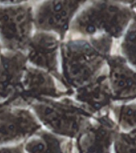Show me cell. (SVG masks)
Here are the masks:
<instances>
[{
    "label": "cell",
    "mask_w": 136,
    "mask_h": 153,
    "mask_svg": "<svg viewBox=\"0 0 136 153\" xmlns=\"http://www.w3.org/2000/svg\"><path fill=\"white\" fill-rule=\"evenodd\" d=\"M112 38L101 34L90 39L69 40L61 46V81L71 88H80L100 75L110 57Z\"/></svg>",
    "instance_id": "1"
},
{
    "label": "cell",
    "mask_w": 136,
    "mask_h": 153,
    "mask_svg": "<svg viewBox=\"0 0 136 153\" xmlns=\"http://www.w3.org/2000/svg\"><path fill=\"white\" fill-rule=\"evenodd\" d=\"M135 12L131 7L117 2H89L72 21V33L83 36L105 34L119 38L133 19Z\"/></svg>",
    "instance_id": "2"
},
{
    "label": "cell",
    "mask_w": 136,
    "mask_h": 153,
    "mask_svg": "<svg viewBox=\"0 0 136 153\" xmlns=\"http://www.w3.org/2000/svg\"><path fill=\"white\" fill-rule=\"evenodd\" d=\"M31 107L38 120L56 135L80 138L92 125V115L69 100L41 99L31 103Z\"/></svg>",
    "instance_id": "3"
},
{
    "label": "cell",
    "mask_w": 136,
    "mask_h": 153,
    "mask_svg": "<svg viewBox=\"0 0 136 153\" xmlns=\"http://www.w3.org/2000/svg\"><path fill=\"white\" fill-rule=\"evenodd\" d=\"M33 23V8L29 3L0 2V44L8 51L27 50Z\"/></svg>",
    "instance_id": "4"
},
{
    "label": "cell",
    "mask_w": 136,
    "mask_h": 153,
    "mask_svg": "<svg viewBox=\"0 0 136 153\" xmlns=\"http://www.w3.org/2000/svg\"><path fill=\"white\" fill-rule=\"evenodd\" d=\"M85 2L47 1L40 3L33 14L36 28L45 32H54L63 39L72 18Z\"/></svg>",
    "instance_id": "5"
},
{
    "label": "cell",
    "mask_w": 136,
    "mask_h": 153,
    "mask_svg": "<svg viewBox=\"0 0 136 153\" xmlns=\"http://www.w3.org/2000/svg\"><path fill=\"white\" fill-rule=\"evenodd\" d=\"M41 128L33 113L23 108L0 109V146L30 137Z\"/></svg>",
    "instance_id": "6"
},
{
    "label": "cell",
    "mask_w": 136,
    "mask_h": 153,
    "mask_svg": "<svg viewBox=\"0 0 136 153\" xmlns=\"http://www.w3.org/2000/svg\"><path fill=\"white\" fill-rule=\"evenodd\" d=\"M58 48L59 41L56 36L48 32L37 33L29 42L27 60L61 81L58 68Z\"/></svg>",
    "instance_id": "7"
},
{
    "label": "cell",
    "mask_w": 136,
    "mask_h": 153,
    "mask_svg": "<svg viewBox=\"0 0 136 153\" xmlns=\"http://www.w3.org/2000/svg\"><path fill=\"white\" fill-rule=\"evenodd\" d=\"M27 57L22 52L2 53L0 57V100H14L21 90V81L26 69Z\"/></svg>",
    "instance_id": "8"
},
{
    "label": "cell",
    "mask_w": 136,
    "mask_h": 153,
    "mask_svg": "<svg viewBox=\"0 0 136 153\" xmlns=\"http://www.w3.org/2000/svg\"><path fill=\"white\" fill-rule=\"evenodd\" d=\"M108 82L113 100L127 101L136 99V71L129 66L123 57L113 55L107 58Z\"/></svg>",
    "instance_id": "9"
},
{
    "label": "cell",
    "mask_w": 136,
    "mask_h": 153,
    "mask_svg": "<svg viewBox=\"0 0 136 153\" xmlns=\"http://www.w3.org/2000/svg\"><path fill=\"white\" fill-rule=\"evenodd\" d=\"M119 133V127L106 114L99 117L80 137L81 153H111V146Z\"/></svg>",
    "instance_id": "10"
},
{
    "label": "cell",
    "mask_w": 136,
    "mask_h": 153,
    "mask_svg": "<svg viewBox=\"0 0 136 153\" xmlns=\"http://www.w3.org/2000/svg\"><path fill=\"white\" fill-rule=\"evenodd\" d=\"M19 94L21 96L14 102L21 100L25 103H33L41 99L59 98L64 93L58 91L49 73L33 67H26Z\"/></svg>",
    "instance_id": "11"
},
{
    "label": "cell",
    "mask_w": 136,
    "mask_h": 153,
    "mask_svg": "<svg viewBox=\"0 0 136 153\" xmlns=\"http://www.w3.org/2000/svg\"><path fill=\"white\" fill-rule=\"evenodd\" d=\"M75 98L91 115L111 106L113 98L107 74L99 75L91 83L77 88Z\"/></svg>",
    "instance_id": "12"
},
{
    "label": "cell",
    "mask_w": 136,
    "mask_h": 153,
    "mask_svg": "<svg viewBox=\"0 0 136 153\" xmlns=\"http://www.w3.org/2000/svg\"><path fill=\"white\" fill-rule=\"evenodd\" d=\"M63 140L45 131L36 132L25 143L26 153H64Z\"/></svg>",
    "instance_id": "13"
},
{
    "label": "cell",
    "mask_w": 136,
    "mask_h": 153,
    "mask_svg": "<svg viewBox=\"0 0 136 153\" xmlns=\"http://www.w3.org/2000/svg\"><path fill=\"white\" fill-rule=\"evenodd\" d=\"M118 127L124 131L136 129V103L128 105H111L110 107Z\"/></svg>",
    "instance_id": "14"
},
{
    "label": "cell",
    "mask_w": 136,
    "mask_h": 153,
    "mask_svg": "<svg viewBox=\"0 0 136 153\" xmlns=\"http://www.w3.org/2000/svg\"><path fill=\"white\" fill-rule=\"evenodd\" d=\"M121 52L127 63L136 68V13L121 43Z\"/></svg>",
    "instance_id": "15"
},
{
    "label": "cell",
    "mask_w": 136,
    "mask_h": 153,
    "mask_svg": "<svg viewBox=\"0 0 136 153\" xmlns=\"http://www.w3.org/2000/svg\"><path fill=\"white\" fill-rule=\"evenodd\" d=\"M115 153H136V129L117 134L114 140Z\"/></svg>",
    "instance_id": "16"
},
{
    "label": "cell",
    "mask_w": 136,
    "mask_h": 153,
    "mask_svg": "<svg viewBox=\"0 0 136 153\" xmlns=\"http://www.w3.org/2000/svg\"><path fill=\"white\" fill-rule=\"evenodd\" d=\"M0 153H25L23 144H18L16 146H8L1 147Z\"/></svg>",
    "instance_id": "17"
},
{
    "label": "cell",
    "mask_w": 136,
    "mask_h": 153,
    "mask_svg": "<svg viewBox=\"0 0 136 153\" xmlns=\"http://www.w3.org/2000/svg\"><path fill=\"white\" fill-rule=\"evenodd\" d=\"M4 105H0V109H2V108L4 107Z\"/></svg>",
    "instance_id": "18"
},
{
    "label": "cell",
    "mask_w": 136,
    "mask_h": 153,
    "mask_svg": "<svg viewBox=\"0 0 136 153\" xmlns=\"http://www.w3.org/2000/svg\"><path fill=\"white\" fill-rule=\"evenodd\" d=\"M0 52H1V45H0Z\"/></svg>",
    "instance_id": "19"
}]
</instances>
